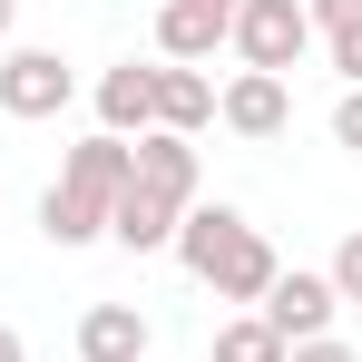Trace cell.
<instances>
[{"label":"cell","instance_id":"6da1fadb","mask_svg":"<svg viewBox=\"0 0 362 362\" xmlns=\"http://www.w3.org/2000/svg\"><path fill=\"white\" fill-rule=\"evenodd\" d=\"M177 255H186V274H206L226 303H264V284L284 274L274 245L255 235L235 206H186V216H177Z\"/></svg>","mask_w":362,"mask_h":362},{"label":"cell","instance_id":"7a4b0ae2","mask_svg":"<svg viewBox=\"0 0 362 362\" xmlns=\"http://www.w3.org/2000/svg\"><path fill=\"white\" fill-rule=\"evenodd\" d=\"M235 49H245V69L284 78V69L313 49V20H303V0H235Z\"/></svg>","mask_w":362,"mask_h":362},{"label":"cell","instance_id":"3957f363","mask_svg":"<svg viewBox=\"0 0 362 362\" xmlns=\"http://www.w3.org/2000/svg\"><path fill=\"white\" fill-rule=\"evenodd\" d=\"M333 274H274V284H264V323H274V333H284V353H294V343H323V333H333Z\"/></svg>","mask_w":362,"mask_h":362},{"label":"cell","instance_id":"277c9868","mask_svg":"<svg viewBox=\"0 0 362 362\" xmlns=\"http://www.w3.org/2000/svg\"><path fill=\"white\" fill-rule=\"evenodd\" d=\"M69 88H78V78H69L59 49H10V59H0V108H10V118H59Z\"/></svg>","mask_w":362,"mask_h":362},{"label":"cell","instance_id":"5b68a950","mask_svg":"<svg viewBox=\"0 0 362 362\" xmlns=\"http://www.w3.org/2000/svg\"><path fill=\"white\" fill-rule=\"evenodd\" d=\"M127 186L186 216V206H196V147H186V137H167V127H147V137L127 147Z\"/></svg>","mask_w":362,"mask_h":362},{"label":"cell","instance_id":"8992f818","mask_svg":"<svg viewBox=\"0 0 362 362\" xmlns=\"http://www.w3.org/2000/svg\"><path fill=\"white\" fill-rule=\"evenodd\" d=\"M226 40H235V10H216V0H167V10H157V49H167V59H216V49H226Z\"/></svg>","mask_w":362,"mask_h":362},{"label":"cell","instance_id":"52a82bcc","mask_svg":"<svg viewBox=\"0 0 362 362\" xmlns=\"http://www.w3.org/2000/svg\"><path fill=\"white\" fill-rule=\"evenodd\" d=\"M216 118L235 127V137H284V118H294V98H284V78H264V69H245L235 88L216 98Z\"/></svg>","mask_w":362,"mask_h":362},{"label":"cell","instance_id":"ba28073f","mask_svg":"<svg viewBox=\"0 0 362 362\" xmlns=\"http://www.w3.org/2000/svg\"><path fill=\"white\" fill-rule=\"evenodd\" d=\"M78 362H147V313L137 303H88L78 313Z\"/></svg>","mask_w":362,"mask_h":362},{"label":"cell","instance_id":"9c48e42d","mask_svg":"<svg viewBox=\"0 0 362 362\" xmlns=\"http://www.w3.org/2000/svg\"><path fill=\"white\" fill-rule=\"evenodd\" d=\"M98 118H108V137H127V127H137V137H147V127H157V69H108V78H98Z\"/></svg>","mask_w":362,"mask_h":362},{"label":"cell","instance_id":"30bf717a","mask_svg":"<svg viewBox=\"0 0 362 362\" xmlns=\"http://www.w3.org/2000/svg\"><path fill=\"white\" fill-rule=\"evenodd\" d=\"M108 235H118L127 255H167V245H177V206H157V196L118 186V206H108Z\"/></svg>","mask_w":362,"mask_h":362},{"label":"cell","instance_id":"8fae6325","mask_svg":"<svg viewBox=\"0 0 362 362\" xmlns=\"http://www.w3.org/2000/svg\"><path fill=\"white\" fill-rule=\"evenodd\" d=\"M59 186L108 196V206H118V186H127V137H108V127H98V137H78V147H69V167H59Z\"/></svg>","mask_w":362,"mask_h":362},{"label":"cell","instance_id":"7c38bea8","mask_svg":"<svg viewBox=\"0 0 362 362\" xmlns=\"http://www.w3.org/2000/svg\"><path fill=\"white\" fill-rule=\"evenodd\" d=\"M40 235H49V245H98V235H108V196L49 186V196H40Z\"/></svg>","mask_w":362,"mask_h":362},{"label":"cell","instance_id":"4fadbf2b","mask_svg":"<svg viewBox=\"0 0 362 362\" xmlns=\"http://www.w3.org/2000/svg\"><path fill=\"white\" fill-rule=\"evenodd\" d=\"M206 118H216V88H206L196 69H157V127H167V137H196Z\"/></svg>","mask_w":362,"mask_h":362},{"label":"cell","instance_id":"5bb4252c","mask_svg":"<svg viewBox=\"0 0 362 362\" xmlns=\"http://www.w3.org/2000/svg\"><path fill=\"white\" fill-rule=\"evenodd\" d=\"M216 362H284V333H274L264 313H235V323L216 333Z\"/></svg>","mask_w":362,"mask_h":362},{"label":"cell","instance_id":"9a60e30c","mask_svg":"<svg viewBox=\"0 0 362 362\" xmlns=\"http://www.w3.org/2000/svg\"><path fill=\"white\" fill-rule=\"evenodd\" d=\"M333 294H343V303H362V226L343 235V255H333Z\"/></svg>","mask_w":362,"mask_h":362},{"label":"cell","instance_id":"2e32d148","mask_svg":"<svg viewBox=\"0 0 362 362\" xmlns=\"http://www.w3.org/2000/svg\"><path fill=\"white\" fill-rule=\"evenodd\" d=\"M303 20H313V30H353L362 0H303Z\"/></svg>","mask_w":362,"mask_h":362},{"label":"cell","instance_id":"e0dca14e","mask_svg":"<svg viewBox=\"0 0 362 362\" xmlns=\"http://www.w3.org/2000/svg\"><path fill=\"white\" fill-rule=\"evenodd\" d=\"M333 69H343V78L362 88V20H353V30H333Z\"/></svg>","mask_w":362,"mask_h":362},{"label":"cell","instance_id":"ac0fdd59","mask_svg":"<svg viewBox=\"0 0 362 362\" xmlns=\"http://www.w3.org/2000/svg\"><path fill=\"white\" fill-rule=\"evenodd\" d=\"M333 137H343V147H362V88H343V108H333Z\"/></svg>","mask_w":362,"mask_h":362},{"label":"cell","instance_id":"d6986e66","mask_svg":"<svg viewBox=\"0 0 362 362\" xmlns=\"http://www.w3.org/2000/svg\"><path fill=\"white\" fill-rule=\"evenodd\" d=\"M284 362H353V353H343V343L323 333V343H294V353H284Z\"/></svg>","mask_w":362,"mask_h":362},{"label":"cell","instance_id":"ffe728a7","mask_svg":"<svg viewBox=\"0 0 362 362\" xmlns=\"http://www.w3.org/2000/svg\"><path fill=\"white\" fill-rule=\"evenodd\" d=\"M0 362H30V353H20V333H10V323H0Z\"/></svg>","mask_w":362,"mask_h":362},{"label":"cell","instance_id":"44dd1931","mask_svg":"<svg viewBox=\"0 0 362 362\" xmlns=\"http://www.w3.org/2000/svg\"><path fill=\"white\" fill-rule=\"evenodd\" d=\"M10 20H20V0H0V40H10Z\"/></svg>","mask_w":362,"mask_h":362},{"label":"cell","instance_id":"7402d4cb","mask_svg":"<svg viewBox=\"0 0 362 362\" xmlns=\"http://www.w3.org/2000/svg\"><path fill=\"white\" fill-rule=\"evenodd\" d=\"M216 10H235V0H216Z\"/></svg>","mask_w":362,"mask_h":362}]
</instances>
